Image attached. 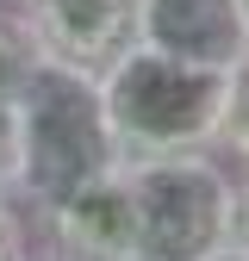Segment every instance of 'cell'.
<instances>
[{
    "mask_svg": "<svg viewBox=\"0 0 249 261\" xmlns=\"http://www.w3.org/2000/svg\"><path fill=\"white\" fill-rule=\"evenodd\" d=\"M218 149L237 155L249 168V56L225 75V124H218Z\"/></svg>",
    "mask_w": 249,
    "mask_h": 261,
    "instance_id": "ba28073f",
    "label": "cell"
},
{
    "mask_svg": "<svg viewBox=\"0 0 249 261\" xmlns=\"http://www.w3.org/2000/svg\"><path fill=\"white\" fill-rule=\"evenodd\" d=\"M137 199V255L143 261H206L231 243L237 174L212 149L124 162Z\"/></svg>",
    "mask_w": 249,
    "mask_h": 261,
    "instance_id": "3957f363",
    "label": "cell"
},
{
    "mask_svg": "<svg viewBox=\"0 0 249 261\" xmlns=\"http://www.w3.org/2000/svg\"><path fill=\"white\" fill-rule=\"evenodd\" d=\"M231 243L249 249V168L237 174V205H231Z\"/></svg>",
    "mask_w": 249,
    "mask_h": 261,
    "instance_id": "30bf717a",
    "label": "cell"
},
{
    "mask_svg": "<svg viewBox=\"0 0 249 261\" xmlns=\"http://www.w3.org/2000/svg\"><path fill=\"white\" fill-rule=\"evenodd\" d=\"M137 44L187 62V69L231 75L249 56V7L243 0H143Z\"/></svg>",
    "mask_w": 249,
    "mask_h": 261,
    "instance_id": "8992f818",
    "label": "cell"
},
{
    "mask_svg": "<svg viewBox=\"0 0 249 261\" xmlns=\"http://www.w3.org/2000/svg\"><path fill=\"white\" fill-rule=\"evenodd\" d=\"M31 261H62V255H50V249H44V255H31Z\"/></svg>",
    "mask_w": 249,
    "mask_h": 261,
    "instance_id": "4fadbf2b",
    "label": "cell"
},
{
    "mask_svg": "<svg viewBox=\"0 0 249 261\" xmlns=\"http://www.w3.org/2000/svg\"><path fill=\"white\" fill-rule=\"evenodd\" d=\"M0 199H13V112L0 106Z\"/></svg>",
    "mask_w": 249,
    "mask_h": 261,
    "instance_id": "8fae6325",
    "label": "cell"
},
{
    "mask_svg": "<svg viewBox=\"0 0 249 261\" xmlns=\"http://www.w3.org/2000/svg\"><path fill=\"white\" fill-rule=\"evenodd\" d=\"M100 100L112 124L118 162H156L187 149H218L225 124V75L187 69V62L131 44L100 75Z\"/></svg>",
    "mask_w": 249,
    "mask_h": 261,
    "instance_id": "7a4b0ae2",
    "label": "cell"
},
{
    "mask_svg": "<svg viewBox=\"0 0 249 261\" xmlns=\"http://www.w3.org/2000/svg\"><path fill=\"white\" fill-rule=\"evenodd\" d=\"M243 7H249V0H243Z\"/></svg>",
    "mask_w": 249,
    "mask_h": 261,
    "instance_id": "5bb4252c",
    "label": "cell"
},
{
    "mask_svg": "<svg viewBox=\"0 0 249 261\" xmlns=\"http://www.w3.org/2000/svg\"><path fill=\"white\" fill-rule=\"evenodd\" d=\"M38 243H31V218L19 199H0V261H31Z\"/></svg>",
    "mask_w": 249,
    "mask_h": 261,
    "instance_id": "9c48e42d",
    "label": "cell"
},
{
    "mask_svg": "<svg viewBox=\"0 0 249 261\" xmlns=\"http://www.w3.org/2000/svg\"><path fill=\"white\" fill-rule=\"evenodd\" d=\"M7 112H13V199L31 218H44L75 187L118 168L100 75H81L69 62L44 56L25 75V87L13 93Z\"/></svg>",
    "mask_w": 249,
    "mask_h": 261,
    "instance_id": "6da1fadb",
    "label": "cell"
},
{
    "mask_svg": "<svg viewBox=\"0 0 249 261\" xmlns=\"http://www.w3.org/2000/svg\"><path fill=\"white\" fill-rule=\"evenodd\" d=\"M38 224H44V249L62 261H143L137 255V199H131L124 162L106 168L100 180L75 187Z\"/></svg>",
    "mask_w": 249,
    "mask_h": 261,
    "instance_id": "5b68a950",
    "label": "cell"
},
{
    "mask_svg": "<svg viewBox=\"0 0 249 261\" xmlns=\"http://www.w3.org/2000/svg\"><path fill=\"white\" fill-rule=\"evenodd\" d=\"M143 0H19V19L50 62H69L81 75H106L137 44Z\"/></svg>",
    "mask_w": 249,
    "mask_h": 261,
    "instance_id": "277c9868",
    "label": "cell"
},
{
    "mask_svg": "<svg viewBox=\"0 0 249 261\" xmlns=\"http://www.w3.org/2000/svg\"><path fill=\"white\" fill-rule=\"evenodd\" d=\"M44 62V50L31 44V31L19 13H0V106H13V93L25 87V75Z\"/></svg>",
    "mask_w": 249,
    "mask_h": 261,
    "instance_id": "52a82bcc",
    "label": "cell"
},
{
    "mask_svg": "<svg viewBox=\"0 0 249 261\" xmlns=\"http://www.w3.org/2000/svg\"><path fill=\"white\" fill-rule=\"evenodd\" d=\"M206 261H249V249H237V243H225L218 255H206Z\"/></svg>",
    "mask_w": 249,
    "mask_h": 261,
    "instance_id": "7c38bea8",
    "label": "cell"
}]
</instances>
